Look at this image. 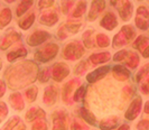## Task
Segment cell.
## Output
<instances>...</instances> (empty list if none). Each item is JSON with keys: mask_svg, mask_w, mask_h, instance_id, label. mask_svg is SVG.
I'll return each instance as SVG.
<instances>
[{"mask_svg": "<svg viewBox=\"0 0 149 130\" xmlns=\"http://www.w3.org/2000/svg\"><path fill=\"white\" fill-rule=\"evenodd\" d=\"M38 73L37 63L31 60H25L8 66L3 74V80L9 89L20 90L27 85H33L37 80Z\"/></svg>", "mask_w": 149, "mask_h": 130, "instance_id": "6da1fadb", "label": "cell"}, {"mask_svg": "<svg viewBox=\"0 0 149 130\" xmlns=\"http://www.w3.org/2000/svg\"><path fill=\"white\" fill-rule=\"evenodd\" d=\"M84 54H85V47L82 44V42L77 39H73L66 43L62 48V57L66 61H79L84 56Z\"/></svg>", "mask_w": 149, "mask_h": 130, "instance_id": "7a4b0ae2", "label": "cell"}, {"mask_svg": "<svg viewBox=\"0 0 149 130\" xmlns=\"http://www.w3.org/2000/svg\"><path fill=\"white\" fill-rule=\"evenodd\" d=\"M58 52H60V46L56 43L51 42L38 47L34 52V58L38 63H48L58 55Z\"/></svg>", "mask_w": 149, "mask_h": 130, "instance_id": "3957f363", "label": "cell"}, {"mask_svg": "<svg viewBox=\"0 0 149 130\" xmlns=\"http://www.w3.org/2000/svg\"><path fill=\"white\" fill-rule=\"evenodd\" d=\"M134 37H136V31H134V26L125 25L121 27L119 33H117L113 36V39L111 42L112 48H114V49L122 48L123 46L129 44L130 42H132Z\"/></svg>", "mask_w": 149, "mask_h": 130, "instance_id": "277c9868", "label": "cell"}, {"mask_svg": "<svg viewBox=\"0 0 149 130\" xmlns=\"http://www.w3.org/2000/svg\"><path fill=\"white\" fill-rule=\"evenodd\" d=\"M53 122L52 130H68V126L71 124V113L66 109H57L54 110L51 115Z\"/></svg>", "mask_w": 149, "mask_h": 130, "instance_id": "5b68a950", "label": "cell"}, {"mask_svg": "<svg viewBox=\"0 0 149 130\" xmlns=\"http://www.w3.org/2000/svg\"><path fill=\"white\" fill-rule=\"evenodd\" d=\"M22 42V36L19 31H17L14 27L8 28L6 33L0 38V51L5 52L9 49L15 44H19Z\"/></svg>", "mask_w": 149, "mask_h": 130, "instance_id": "8992f818", "label": "cell"}, {"mask_svg": "<svg viewBox=\"0 0 149 130\" xmlns=\"http://www.w3.org/2000/svg\"><path fill=\"white\" fill-rule=\"evenodd\" d=\"M52 34L44 29H35L26 37V44L30 47H38L44 45L47 40L52 38Z\"/></svg>", "mask_w": 149, "mask_h": 130, "instance_id": "52a82bcc", "label": "cell"}, {"mask_svg": "<svg viewBox=\"0 0 149 130\" xmlns=\"http://www.w3.org/2000/svg\"><path fill=\"white\" fill-rule=\"evenodd\" d=\"M51 71V79L53 81L60 83L62 81H64L71 73V69L65 62H56L54 63L52 66L49 67Z\"/></svg>", "mask_w": 149, "mask_h": 130, "instance_id": "ba28073f", "label": "cell"}, {"mask_svg": "<svg viewBox=\"0 0 149 130\" xmlns=\"http://www.w3.org/2000/svg\"><path fill=\"white\" fill-rule=\"evenodd\" d=\"M81 80L80 79H73L71 81L66 82L62 88V101L66 104V106H71L73 102V94H74L75 90L79 85L81 84Z\"/></svg>", "mask_w": 149, "mask_h": 130, "instance_id": "9c48e42d", "label": "cell"}, {"mask_svg": "<svg viewBox=\"0 0 149 130\" xmlns=\"http://www.w3.org/2000/svg\"><path fill=\"white\" fill-rule=\"evenodd\" d=\"M134 24L136 27L142 31H147L149 28V10L146 6H139L137 8Z\"/></svg>", "mask_w": 149, "mask_h": 130, "instance_id": "30bf717a", "label": "cell"}, {"mask_svg": "<svg viewBox=\"0 0 149 130\" xmlns=\"http://www.w3.org/2000/svg\"><path fill=\"white\" fill-rule=\"evenodd\" d=\"M105 7H107L105 0H91L88 16H86V20L90 23L95 22L97 17L104 11Z\"/></svg>", "mask_w": 149, "mask_h": 130, "instance_id": "8fae6325", "label": "cell"}, {"mask_svg": "<svg viewBox=\"0 0 149 130\" xmlns=\"http://www.w3.org/2000/svg\"><path fill=\"white\" fill-rule=\"evenodd\" d=\"M38 22L46 27H53L60 22V14L55 9H46L40 14Z\"/></svg>", "mask_w": 149, "mask_h": 130, "instance_id": "7c38bea8", "label": "cell"}, {"mask_svg": "<svg viewBox=\"0 0 149 130\" xmlns=\"http://www.w3.org/2000/svg\"><path fill=\"white\" fill-rule=\"evenodd\" d=\"M58 100V88L55 84H48L44 89L43 103L46 107H52Z\"/></svg>", "mask_w": 149, "mask_h": 130, "instance_id": "4fadbf2b", "label": "cell"}, {"mask_svg": "<svg viewBox=\"0 0 149 130\" xmlns=\"http://www.w3.org/2000/svg\"><path fill=\"white\" fill-rule=\"evenodd\" d=\"M118 25H119V22H118L117 15L111 10L107 11L100 20V26L108 31H112L113 29H116Z\"/></svg>", "mask_w": 149, "mask_h": 130, "instance_id": "5bb4252c", "label": "cell"}, {"mask_svg": "<svg viewBox=\"0 0 149 130\" xmlns=\"http://www.w3.org/2000/svg\"><path fill=\"white\" fill-rule=\"evenodd\" d=\"M110 70H111V67L109 65H103V66L97 67L94 71H92V72H90V73L86 74V77H85L86 82L91 83V84L97 83V82L101 81L102 79H104L107 76V74L110 72Z\"/></svg>", "mask_w": 149, "mask_h": 130, "instance_id": "9a60e30c", "label": "cell"}, {"mask_svg": "<svg viewBox=\"0 0 149 130\" xmlns=\"http://www.w3.org/2000/svg\"><path fill=\"white\" fill-rule=\"evenodd\" d=\"M141 106H142L141 98H140V97H136V98L131 101L130 106L128 107V110L126 111V113H125V118H126L127 120H129V121H134V119L139 115V113H140Z\"/></svg>", "mask_w": 149, "mask_h": 130, "instance_id": "2e32d148", "label": "cell"}, {"mask_svg": "<svg viewBox=\"0 0 149 130\" xmlns=\"http://www.w3.org/2000/svg\"><path fill=\"white\" fill-rule=\"evenodd\" d=\"M28 55V49L22 45V43H19L18 45L14 47L13 49H10L6 55V58L9 63H15L20 58H25Z\"/></svg>", "mask_w": 149, "mask_h": 130, "instance_id": "e0dca14e", "label": "cell"}, {"mask_svg": "<svg viewBox=\"0 0 149 130\" xmlns=\"http://www.w3.org/2000/svg\"><path fill=\"white\" fill-rule=\"evenodd\" d=\"M116 9L118 10L121 20L123 22H129L134 15V6L130 2V0H123L116 7Z\"/></svg>", "mask_w": 149, "mask_h": 130, "instance_id": "ac0fdd59", "label": "cell"}, {"mask_svg": "<svg viewBox=\"0 0 149 130\" xmlns=\"http://www.w3.org/2000/svg\"><path fill=\"white\" fill-rule=\"evenodd\" d=\"M39 119H46V112L44 109L40 107H31L27 110L25 113V120L26 122H35Z\"/></svg>", "mask_w": 149, "mask_h": 130, "instance_id": "d6986e66", "label": "cell"}, {"mask_svg": "<svg viewBox=\"0 0 149 130\" xmlns=\"http://www.w3.org/2000/svg\"><path fill=\"white\" fill-rule=\"evenodd\" d=\"M111 60V53L104 51V52H95L92 53L89 56V62L92 64V66H97L100 64H107Z\"/></svg>", "mask_w": 149, "mask_h": 130, "instance_id": "ffe728a7", "label": "cell"}, {"mask_svg": "<svg viewBox=\"0 0 149 130\" xmlns=\"http://www.w3.org/2000/svg\"><path fill=\"white\" fill-rule=\"evenodd\" d=\"M77 113H79V117H81V119H82L83 121L85 123H88L90 126H97L99 123H97V117L94 115V113L89 110V109H86L85 107H79L77 109Z\"/></svg>", "mask_w": 149, "mask_h": 130, "instance_id": "44dd1931", "label": "cell"}, {"mask_svg": "<svg viewBox=\"0 0 149 130\" xmlns=\"http://www.w3.org/2000/svg\"><path fill=\"white\" fill-rule=\"evenodd\" d=\"M8 101H9V104L11 106V108L15 110L20 112L25 109V101L22 99V95L20 92H13L9 94L8 97Z\"/></svg>", "mask_w": 149, "mask_h": 130, "instance_id": "7402d4cb", "label": "cell"}, {"mask_svg": "<svg viewBox=\"0 0 149 130\" xmlns=\"http://www.w3.org/2000/svg\"><path fill=\"white\" fill-rule=\"evenodd\" d=\"M111 70H112V75H113V77L117 81H119V82H125V81L129 80L130 76H131L130 71L125 65H119L118 64V65H114Z\"/></svg>", "mask_w": 149, "mask_h": 130, "instance_id": "603a6c76", "label": "cell"}, {"mask_svg": "<svg viewBox=\"0 0 149 130\" xmlns=\"http://www.w3.org/2000/svg\"><path fill=\"white\" fill-rule=\"evenodd\" d=\"M97 35V33H95V29L93 28V27H89V28H86L85 31L82 34V44L84 45L85 48H88V49H92V48H94V47H97L95 46V36L93 37V35Z\"/></svg>", "mask_w": 149, "mask_h": 130, "instance_id": "cb8c5ba5", "label": "cell"}, {"mask_svg": "<svg viewBox=\"0 0 149 130\" xmlns=\"http://www.w3.org/2000/svg\"><path fill=\"white\" fill-rule=\"evenodd\" d=\"M120 122V118L119 117H116V115H109V117H105L103 118L100 122H99V128L100 130H112L116 129Z\"/></svg>", "mask_w": 149, "mask_h": 130, "instance_id": "d4e9b609", "label": "cell"}, {"mask_svg": "<svg viewBox=\"0 0 149 130\" xmlns=\"http://www.w3.org/2000/svg\"><path fill=\"white\" fill-rule=\"evenodd\" d=\"M86 8H88V1L86 0H77L73 10L70 13L71 18L72 19H80L86 13Z\"/></svg>", "mask_w": 149, "mask_h": 130, "instance_id": "484cf974", "label": "cell"}, {"mask_svg": "<svg viewBox=\"0 0 149 130\" xmlns=\"http://www.w3.org/2000/svg\"><path fill=\"white\" fill-rule=\"evenodd\" d=\"M35 20H36V14L34 11H30V13H27L26 15H24L18 20V26L22 31H28L34 25Z\"/></svg>", "mask_w": 149, "mask_h": 130, "instance_id": "4316f807", "label": "cell"}, {"mask_svg": "<svg viewBox=\"0 0 149 130\" xmlns=\"http://www.w3.org/2000/svg\"><path fill=\"white\" fill-rule=\"evenodd\" d=\"M63 26L68 33V35H76L82 31V28L84 27V23L80 20H75V19H72V20L70 19L65 23H63Z\"/></svg>", "mask_w": 149, "mask_h": 130, "instance_id": "83f0119b", "label": "cell"}, {"mask_svg": "<svg viewBox=\"0 0 149 130\" xmlns=\"http://www.w3.org/2000/svg\"><path fill=\"white\" fill-rule=\"evenodd\" d=\"M33 6H34V0H20V2L16 7V17L22 18V16L26 15L29 11V9Z\"/></svg>", "mask_w": 149, "mask_h": 130, "instance_id": "f1b7e54d", "label": "cell"}, {"mask_svg": "<svg viewBox=\"0 0 149 130\" xmlns=\"http://www.w3.org/2000/svg\"><path fill=\"white\" fill-rule=\"evenodd\" d=\"M13 22V11L8 7L2 8L0 11V31L5 29L9 24Z\"/></svg>", "mask_w": 149, "mask_h": 130, "instance_id": "f546056e", "label": "cell"}, {"mask_svg": "<svg viewBox=\"0 0 149 130\" xmlns=\"http://www.w3.org/2000/svg\"><path fill=\"white\" fill-rule=\"evenodd\" d=\"M88 88H89V83H83V84L79 85L73 94V101L77 102V103L83 102L88 95Z\"/></svg>", "mask_w": 149, "mask_h": 130, "instance_id": "4dcf8cb0", "label": "cell"}, {"mask_svg": "<svg viewBox=\"0 0 149 130\" xmlns=\"http://www.w3.org/2000/svg\"><path fill=\"white\" fill-rule=\"evenodd\" d=\"M38 91H39V89H38V86H36V85H30V86H28L25 90V92H24V97H25L26 101L28 103H34L37 100Z\"/></svg>", "mask_w": 149, "mask_h": 130, "instance_id": "1f68e13d", "label": "cell"}, {"mask_svg": "<svg viewBox=\"0 0 149 130\" xmlns=\"http://www.w3.org/2000/svg\"><path fill=\"white\" fill-rule=\"evenodd\" d=\"M149 45V38L146 35H139L132 43V48L139 52H143V49Z\"/></svg>", "mask_w": 149, "mask_h": 130, "instance_id": "d6a6232c", "label": "cell"}, {"mask_svg": "<svg viewBox=\"0 0 149 130\" xmlns=\"http://www.w3.org/2000/svg\"><path fill=\"white\" fill-rule=\"evenodd\" d=\"M139 61H140V58H139L138 54L136 52H129L127 58L125 60V66L131 70L137 69L138 65H139Z\"/></svg>", "mask_w": 149, "mask_h": 130, "instance_id": "836d02e7", "label": "cell"}, {"mask_svg": "<svg viewBox=\"0 0 149 130\" xmlns=\"http://www.w3.org/2000/svg\"><path fill=\"white\" fill-rule=\"evenodd\" d=\"M89 60H82L80 61L73 69V74L75 76H82L84 74H86L88 72V69H89Z\"/></svg>", "mask_w": 149, "mask_h": 130, "instance_id": "e575fe53", "label": "cell"}, {"mask_svg": "<svg viewBox=\"0 0 149 130\" xmlns=\"http://www.w3.org/2000/svg\"><path fill=\"white\" fill-rule=\"evenodd\" d=\"M110 44H111V39L107 34L99 33V34L95 35V46L97 47H99V48H107V47H109Z\"/></svg>", "mask_w": 149, "mask_h": 130, "instance_id": "d590c367", "label": "cell"}, {"mask_svg": "<svg viewBox=\"0 0 149 130\" xmlns=\"http://www.w3.org/2000/svg\"><path fill=\"white\" fill-rule=\"evenodd\" d=\"M77 0H61V11L64 16L70 15L72 9L74 8Z\"/></svg>", "mask_w": 149, "mask_h": 130, "instance_id": "8d00e7d4", "label": "cell"}, {"mask_svg": "<svg viewBox=\"0 0 149 130\" xmlns=\"http://www.w3.org/2000/svg\"><path fill=\"white\" fill-rule=\"evenodd\" d=\"M19 122H20V117L19 115H13L7 122L2 126V128L0 130H14Z\"/></svg>", "mask_w": 149, "mask_h": 130, "instance_id": "74e56055", "label": "cell"}, {"mask_svg": "<svg viewBox=\"0 0 149 130\" xmlns=\"http://www.w3.org/2000/svg\"><path fill=\"white\" fill-rule=\"evenodd\" d=\"M37 80L42 84L47 83V82L51 80V71H49V69H48V67H44V69L40 70L39 73H38Z\"/></svg>", "mask_w": 149, "mask_h": 130, "instance_id": "f35d334b", "label": "cell"}, {"mask_svg": "<svg viewBox=\"0 0 149 130\" xmlns=\"http://www.w3.org/2000/svg\"><path fill=\"white\" fill-rule=\"evenodd\" d=\"M70 127H71V130H86V129H89V128H86V126L81 121V119H80V118H77V117H75V118L72 119Z\"/></svg>", "mask_w": 149, "mask_h": 130, "instance_id": "ab89813d", "label": "cell"}, {"mask_svg": "<svg viewBox=\"0 0 149 130\" xmlns=\"http://www.w3.org/2000/svg\"><path fill=\"white\" fill-rule=\"evenodd\" d=\"M31 130H48V123L45 119L36 120L31 126Z\"/></svg>", "mask_w": 149, "mask_h": 130, "instance_id": "60d3db41", "label": "cell"}, {"mask_svg": "<svg viewBox=\"0 0 149 130\" xmlns=\"http://www.w3.org/2000/svg\"><path fill=\"white\" fill-rule=\"evenodd\" d=\"M55 3V0H38V9L44 11L46 9H51Z\"/></svg>", "mask_w": 149, "mask_h": 130, "instance_id": "b9f144b4", "label": "cell"}, {"mask_svg": "<svg viewBox=\"0 0 149 130\" xmlns=\"http://www.w3.org/2000/svg\"><path fill=\"white\" fill-rule=\"evenodd\" d=\"M149 73V63H146L141 69L139 70V72L136 74V81L140 82L143 77H146V75Z\"/></svg>", "mask_w": 149, "mask_h": 130, "instance_id": "7bdbcfd3", "label": "cell"}, {"mask_svg": "<svg viewBox=\"0 0 149 130\" xmlns=\"http://www.w3.org/2000/svg\"><path fill=\"white\" fill-rule=\"evenodd\" d=\"M128 54H129V51H127V49H120L113 55L112 60L114 62H123L127 58Z\"/></svg>", "mask_w": 149, "mask_h": 130, "instance_id": "ee69618b", "label": "cell"}, {"mask_svg": "<svg viewBox=\"0 0 149 130\" xmlns=\"http://www.w3.org/2000/svg\"><path fill=\"white\" fill-rule=\"evenodd\" d=\"M70 35H68V33L66 31V29L64 28V26H63V24L58 26V28H57V31H56V37L58 40H65V39L68 37Z\"/></svg>", "mask_w": 149, "mask_h": 130, "instance_id": "f6af8a7d", "label": "cell"}, {"mask_svg": "<svg viewBox=\"0 0 149 130\" xmlns=\"http://www.w3.org/2000/svg\"><path fill=\"white\" fill-rule=\"evenodd\" d=\"M8 113H9V110H8V106L6 104V102L0 101V123L7 118Z\"/></svg>", "mask_w": 149, "mask_h": 130, "instance_id": "bcb514c9", "label": "cell"}, {"mask_svg": "<svg viewBox=\"0 0 149 130\" xmlns=\"http://www.w3.org/2000/svg\"><path fill=\"white\" fill-rule=\"evenodd\" d=\"M137 130H149V119H142L137 123Z\"/></svg>", "mask_w": 149, "mask_h": 130, "instance_id": "7dc6e473", "label": "cell"}, {"mask_svg": "<svg viewBox=\"0 0 149 130\" xmlns=\"http://www.w3.org/2000/svg\"><path fill=\"white\" fill-rule=\"evenodd\" d=\"M140 90H141L142 94H146V95L149 94V76L142 82L141 86H140Z\"/></svg>", "mask_w": 149, "mask_h": 130, "instance_id": "c3c4849f", "label": "cell"}, {"mask_svg": "<svg viewBox=\"0 0 149 130\" xmlns=\"http://www.w3.org/2000/svg\"><path fill=\"white\" fill-rule=\"evenodd\" d=\"M6 89H7V84H6L5 80L0 79V99L5 95V93H6Z\"/></svg>", "mask_w": 149, "mask_h": 130, "instance_id": "681fc988", "label": "cell"}, {"mask_svg": "<svg viewBox=\"0 0 149 130\" xmlns=\"http://www.w3.org/2000/svg\"><path fill=\"white\" fill-rule=\"evenodd\" d=\"M14 130H27V129H26V124L20 121V122L17 124V127H16Z\"/></svg>", "mask_w": 149, "mask_h": 130, "instance_id": "f907efd6", "label": "cell"}, {"mask_svg": "<svg viewBox=\"0 0 149 130\" xmlns=\"http://www.w3.org/2000/svg\"><path fill=\"white\" fill-rule=\"evenodd\" d=\"M142 57H143V58H149V45L143 49V52H142Z\"/></svg>", "mask_w": 149, "mask_h": 130, "instance_id": "816d5d0a", "label": "cell"}, {"mask_svg": "<svg viewBox=\"0 0 149 130\" xmlns=\"http://www.w3.org/2000/svg\"><path fill=\"white\" fill-rule=\"evenodd\" d=\"M118 130H130V126L128 123H122V124H120Z\"/></svg>", "mask_w": 149, "mask_h": 130, "instance_id": "f5cc1de1", "label": "cell"}, {"mask_svg": "<svg viewBox=\"0 0 149 130\" xmlns=\"http://www.w3.org/2000/svg\"><path fill=\"white\" fill-rule=\"evenodd\" d=\"M109 1H110V5L112 7H117L120 2H122L123 0H109Z\"/></svg>", "mask_w": 149, "mask_h": 130, "instance_id": "db71d44e", "label": "cell"}, {"mask_svg": "<svg viewBox=\"0 0 149 130\" xmlns=\"http://www.w3.org/2000/svg\"><path fill=\"white\" fill-rule=\"evenodd\" d=\"M143 112H145L146 115H149V100L146 101V103H145V106H143Z\"/></svg>", "mask_w": 149, "mask_h": 130, "instance_id": "11a10c76", "label": "cell"}, {"mask_svg": "<svg viewBox=\"0 0 149 130\" xmlns=\"http://www.w3.org/2000/svg\"><path fill=\"white\" fill-rule=\"evenodd\" d=\"M15 1H17V0H5V2H7V3H14Z\"/></svg>", "mask_w": 149, "mask_h": 130, "instance_id": "9f6ffc18", "label": "cell"}, {"mask_svg": "<svg viewBox=\"0 0 149 130\" xmlns=\"http://www.w3.org/2000/svg\"><path fill=\"white\" fill-rule=\"evenodd\" d=\"M2 66H3V62H2V60H1V57H0V71L2 70Z\"/></svg>", "mask_w": 149, "mask_h": 130, "instance_id": "6f0895ef", "label": "cell"}, {"mask_svg": "<svg viewBox=\"0 0 149 130\" xmlns=\"http://www.w3.org/2000/svg\"><path fill=\"white\" fill-rule=\"evenodd\" d=\"M88 130H95V129H88Z\"/></svg>", "mask_w": 149, "mask_h": 130, "instance_id": "680465c9", "label": "cell"}, {"mask_svg": "<svg viewBox=\"0 0 149 130\" xmlns=\"http://www.w3.org/2000/svg\"><path fill=\"white\" fill-rule=\"evenodd\" d=\"M138 1H142V0H138Z\"/></svg>", "mask_w": 149, "mask_h": 130, "instance_id": "91938a15", "label": "cell"}]
</instances>
